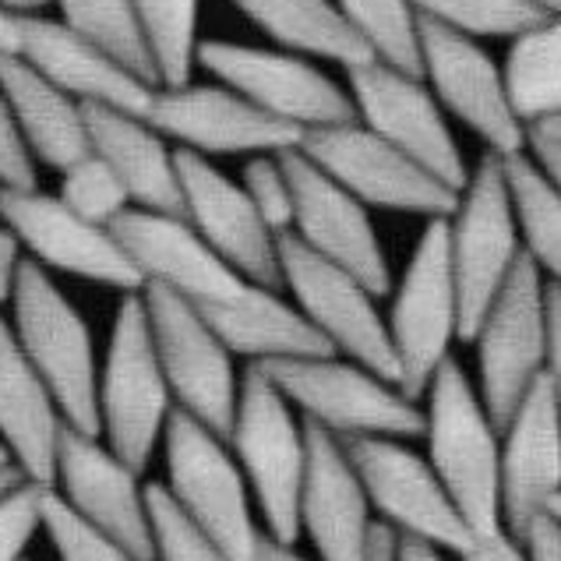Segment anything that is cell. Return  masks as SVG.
Masks as SVG:
<instances>
[{
    "mask_svg": "<svg viewBox=\"0 0 561 561\" xmlns=\"http://www.w3.org/2000/svg\"><path fill=\"white\" fill-rule=\"evenodd\" d=\"M22 46L19 57L32 64L46 82L82 106H114L131 117H149L156 85L124 68L117 57H110L103 46L89 43L57 19H19Z\"/></svg>",
    "mask_w": 561,
    "mask_h": 561,
    "instance_id": "23",
    "label": "cell"
},
{
    "mask_svg": "<svg viewBox=\"0 0 561 561\" xmlns=\"http://www.w3.org/2000/svg\"><path fill=\"white\" fill-rule=\"evenodd\" d=\"M205 322L233 357H248L251 364L268 360H297V357H325L335 350L314 332V325L300 314L297 304L283 300L279 290L262 283H244L240 294L219 304L198 308Z\"/></svg>",
    "mask_w": 561,
    "mask_h": 561,
    "instance_id": "27",
    "label": "cell"
},
{
    "mask_svg": "<svg viewBox=\"0 0 561 561\" xmlns=\"http://www.w3.org/2000/svg\"><path fill=\"white\" fill-rule=\"evenodd\" d=\"M459 561H530V554H526L523 537L508 534L505 526H491V530L470 534Z\"/></svg>",
    "mask_w": 561,
    "mask_h": 561,
    "instance_id": "43",
    "label": "cell"
},
{
    "mask_svg": "<svg viewBox=\"0 0 561 561\" xmlns=\"http://www.w3.org/2000/svg\"><path fill=\"white\" fill-rule=\"evenodd\" d=\"M427 462L473 534L502 526V427L480 403L477 385L448 357L427 385Z\"/></svg>",
    "mask_w": 561,
    "mask_h": 561,
    "instance_id": "1",
    "label": "cell"
},
{
    "mask_svg": "<svg viewBox=\"0 0 561 561\" xmlns=\"http://www.w3.org/2000/svg\"><path fill=\"white\" fill-rule=\"evenodd\" d=\"M0 187H11V191L39 187L36 159H32L19 124H14V114L4 100V92H0Z\"/></svg>",
    "mask_w": 561,
    "mask_h": 561,
    "instance_id": "42",
    "label": "cell"
},
{
    "mask_svg": "<svg viewBox=\"0 0 561 561\" xmlns=\"http://www.w3.org/2000/svg\"><path fill=\"white\" fill-rule=\"evenodd\" d=\"M502 78L512 114L526 124V131L561 114V14L512 39Z\"/></svg>",
    "mask_w": 561,
    "mask_h": 561,
    "instance_id": "31",
    "label": "cell"
},
{
    "mask_svg": "<svg viewBox=\"0 0 561 561\" xmlns=\"http://www.w3.org/2000/svg\"><path fill=\"white\" fill-rule=\"evenodd\" d=\"M389 343L396 357V385L410 399L427 392L438 367L453 357L459 340V297L448 262V219H427L407 262L389 314Z\"/></svg>",
    "mask_w": 561,
    "mask_h": 561,
    "instance_id": "7",
    "label": "cell"
},
{
    "mask_svg": "<svg viewBox=\"0 0 561 561\" xmlns=\"http://www.w3.org/2000/svg\"><path fill=\"white\" fill-rule=\"evenodd\" d=\"M0 462H11V459H8V453H4V445H0Z\"/></svg>",
    "mask_w": 561,
    "mask_h": 561,
    "instance_id": "57",
    "label": "cell"
},
{
    "mask_svg": "<svg viewBox=\"0 0 561 561\" xmlns=\"http://www.w3.org/2000/svg\"><path fill=\"white\" fill-rule=\"evenodd\" d=\"M308 427V470L300 488V530L314 543L318 561H360V543L371 526V502L350 462L343 442Z\"/></svg>",
    "mask_w": 561,
    "mask_h": 561,
    "instance_id": "25",
    "label": "cell"
},
{
    "mask_svg": "<svg viewBox=\"0 0 561 561\" xmlns=\"http://www.w3.org/2000/svg\"><path fill=\"white\" fill-rule=\"evenodd\" d=\"M276 248L283 286L294 294V304L314 325V332L322 335L335 354L396 381L389 325H385L378 311L375 294L357 276H350L346 268L325 262L311 248H304L294 233H279Z\"/></svg>",
    "mask_w": 561,
    "mask_h": 561,
    "instance_id": "13",
    "label": "cell"
},
{
    "mask_svg": "<svg viewBox=\"0 0 561 561\" xmlns=\"http://www.w3.org/2000/svg\"><path fill=\"white\" fill-rule=\"evenodd\" d=\"M68 421L36 367L0 318V445L25 480L54 488L57 445Z\"/></svg>",
    "mask_w": 561,
    "mask_h": 561,
    "instance_id": "26",
    "label": "cell"
},
{
    "mask_svg": "<svg viewBox=\"0 0 561 561\" xmlns=\"http://www.w3.org/2000/svg\"><path fill=\"white\" fill-rule=\"evenodd\" d=\"M46 491L36 480H22L0 494V561H25L32 537L43 530Z\"/></svg>",
    "mask_w": 561,
    "mask_h": 561,
    "instance_id": "40",
    "label": "cell"
},
{
    "mask_svg": "<svg viewBox=\"0 0 561 561\" xmlns=\"http://www.w3.org/2000/svg\"><path fill=\"white\" fill-rule=\"evenodd\" d=\"M251 205L259 208V216L265 219V227L272 233H290L294 227V195L286 170L279 163V156H259L251 159L244 170V184Z\"/></svg>",
    "mask_w": 561,
    "mask_h": 561,
    "instance_id": "41",
    "label": "cell"
},
{
    "mask_svg": "<svg viewBox=\"0 0 561 561\" xmlns=\"http://www.w3.org/2000/svg\"><path fill=\"white\" fill-rule=\"evenodd\" d=\"M141 304H146L152 346L173 403L202 421L208 431H216L219 438H227L240 392V378L227 343L205 322V314L195 304L178 294L159 290V286H141Z\"/></svg>",
    "mask_w": 561,
    "mask_h": 561,
    "instance_id": "10",
    "label": "cell"
},
{
    "mask_svg": "<svg viewBox=\"0 0 561 561\" xmlns=\"http://www.w3.org/2000/svg\"><path fill=\"white\" fill-rule=\"evenodd\" d=\"M297 149L364 205L424 219H448L456 213L459 191L442 184L435 173H427L375 131H367L360 121L304 131Z\"/></svg>",
    "mask_w": 561,
    "mask_h": 561,
    "instance_id": "11",
    "label": "cell"
},
{
    "mask_svg": "<svg viewBox=\"0 0 561 561\" xmlns=\"http://www.w3.org/2000/svg\"><path fill=\"white\" fill-rule=\"evenodd\" d=\"M421 32V78L442 110L462 121L494 156L526 152V124L512 114L502 68L477 39L431 19Z\"/></svg>",
    "mask_w": 561,
    "mask_h": 561,
    "instance_id": "15",
    "label": "cell"
},
{
    "mask_svg": "<svg viewBox=\"0 0 561 561\" xmlns=\"http://www.w3.org/2000/svg\"><path fill=\"white\" fill-rule=\"evenodd\" d=\"M22 262H25V254H22L19 237H14L4 227V219H0V304L11 300V290H14V279H19Z\"/></svg>",
    "mask_w": 561,
    "mask_h": 561,
    "instance_id": "48",
    "label": "cell"
},
{
    "mask_svg": "<svg viewBox=\"0 0 561 561\" xmlns=\"http://www.w3.org/2000/svg\"><path fill=\"white\" fill-rule=\"evenodd\" d=\"M543 381L561 410V286L548 283V354H543Z\"/></svg>",
    "mask_w": 561,
    "mask_h": 561,
    "instance_id": "44",
    "label": "cell"
},
{
    "mask_svg": "<svg viewBox=\"0 0 561 561\" xmlns=\"http://www.w3.org/2000/svg\"><path fill=\"white\" fill-rule=\"evenodd\" d=\"M403 543L407 534H399L392 523L375 516L360 543V561H403Z\"/></svg>",
    "mask_w": 561,
    "mask_h": 561,
    "instance_id": "45",
    "label": "cell"
},
{
    "mask_svg": "<svg viewBox=\"0 0 561 561\" xmlns=\"http://www.w3.org/2000/svg\"><path fill=\"white\" fill-rule=\"evenodd\" d=\"M335 8L375 60L421 78V14L410 0H335Z\"/></svg>",
    "mask_w": 561,
    "mask_h": 561,
    "instance_id": "35",
    "label": "cell"
},
{
    "mask_svg": "<svg viewBox=\"0 0 561 561\" xmlns=\"http://www.w3.org/2000/svg\"><path fill=\"white\" fill-rule=\"evenodd\" d=\"M110 233L117 237V244L138 268L141 286L170 290L195 308L230 300L248 283L205 244L184 216L127 208L124 216L110 222Z\"/></svg>",
    "mask_w": 561,
    "mask_h": 561,
    "instance_id": "22",
    "label": "cell"
},
{
    "mask_svg": "<svg viewBox=\"0 0 561 561\" xmlns=\"http://www.w3.org/2000/svg\"><path fill=\"white\" fill-rule=\"evenodd\" d=\"M230 4L265 36L286 46V54L325 57L343 68L375 60L357 32L346 25L335 0H230Z\"/></svg>",
    "mask_w": 561,
    "mask_h": 561,
    "instance_id": "30",
    "label": "cell"
},
{
    "mask_svg": "<svg viewBox=\"0 0 561 561\" xmlns=\"http://www.w3.org/2000/svg\"><path fill=\"white\" fill-rule=\"evenodd\" d=\"M548 516L561 526V491L554 494V499H551V505H548Z\"/></svg>",
    "mask_w": 561,
    "mask_h": 561,
    "instance_id": "56",
    "label": "cell"
},
{
    "mask_svg": "<svg viewBox=\"0 0 561 561\" xmlns=\"http://www.w3.org/2000/svg\"><path fill=\"white\" fill-rule=\"evenodd\" d=\"M46 4H54V0H0V8L14 14V19H36V14H43Z\"/></svg>",
    "mask_w": 561,
    "mask_h": 561,
    "instance_id": "52",
    "label": "cell"
},
{
    "mask_svg": "<svg viewBox=\"0 0 561 561\" xmlns=\"http://www.w3.org/2000/svg\"><path fill=\"white\" fill-rule=\"evenodd\" d=\"M227 438L208 431L191 413L173 407L163 453H167V494L187 519L216 537L237 561H248L262 530L251 512V491L240 462L227 453Z\"/></svg>",
    "mask_w": 561,
    "mask_h": 561,
    "instance_id": "8",
    "label": "cell"
},
{
    "mask_svg": "<svg viewBox=\"0 0 561 561\" xmlns=\"http://www.w3.org/2000/svg\"><path fill=\"white\" fill-rule=\"evenodd\" d=\"M159 135L181 141V149L198 156H233V152H286L297 149L304 131L262 114L244 95L227 85H173L156 89L146 117Z\"/></svg>",
    "mask_w": 561,
    "mask_h": 561,
    "instance_id": "21",
    "label": "cell"
},
{
    "mask_svg": "<svg viewBox=\"0 0 561 561\" xmlns=\"http://www.w3.org/2000/svg\"><path fill=\"white\" fill-rule=\"evenodd\" d=\"M530 4L540 8L543 14H548V19H551V14H561V0H530Z\"/></svg>",
    "mask_w": 561,
    "mask_h": 561,
    "instance_id": "55",
    "label": "cell"
},
{
    "mask_svg": "<svg viewBox=\"0 0 561 561\" xmlns=\"http://www.w3.org/2000/svg\"><path fill=\"white\" fill-rule=\"evenodd\" d=\"M43 530L60 561H138L121 540L95 530L92 523L64 505L54 488L43 499Z\"/></svg>",
    "mask_w": 561,
    "mask_h": 561,
    "instance_id": "39",
    "label": "cell"
},
{
    "mask_svg": "<svg viewBox=\"0 0 561 561\" xmlns=\"http://www.w3.org/2000/svg\"><path fill=\"white\" fill-rule=\"evenodd\" d=\"M364 484L371 512L392 523L399 534L435 543L459 554L470 540V526L448 499L435 467L403 438H340Z\"/></svg>",
    "mask_w": 561,
    "mask_h": 561,
    "instance_id": "14",
    "label": "cell"
},
{
    "mask_svg": "<svg viewBox=\"0 0 561 561\" xmlns=\"http://www.w3.org/2000/svg\"><path fill=\"white\" fill-rule=\"evenodd\" d=\"M445 554L448 551L435 548V543H427V540H416V537H407V543H403V561H448Z\"/></svg>",
    "mask_w": 561,
    "mask_h": 561,
    "instance_id": "51",
    "label": "cell"
},
{
    "mask_svg": "<svg viewBox=\"0 0 561 561\" xmlns=\"http://www.w3.org/2000/svg\"><path fill=\"white\" fill-rule=\"evenodd\" d=\"M523 543H526L530 561H561V526L548 516V512L526 526Z\"/></svg>",
    "mask_w": 561,
    "mask_h": 561,
    "instance_id": "46",
    "label": "cell"
},
{
    "mask_svg": "<svg viewBox=\"0 0 561 561\" xmlns=\"http://www.w3.org/2000/svg\"><path fill=\"white\" fill-rule=\"evenodd\" d=\"M149 526L152 561H237L216 537H208L195 519L173 505L167 488L149 484Z\"/></svg>",
    "mask_w": 561,
    "mask_h": 561,
    "instance_id": "37",
    "label": "cell"
},
{
    "mask_svg": "<svg viewBox=\"0 0 561 561\" xmlns=\"http://www.w3.org/2000/svg\"><path fill=\"white\" fill-rule=\"evenodd\" d=\"M477 346V392L491 421L505 427L523 396L543 375L548 354V279L526 259L512 268L502 294L473 332Z\"/></svg>",
    "mask_w": 561,
    "mask_h": 561,
    "instance_id": "9",
    "label": "cell"
},
{
    "mask_svg": "<svg viewBox=\"0 0 561 561\" xmlns=\"http://www.w3.org/2000/svg\"><path fill=\"white\" fill-rule=\"evenodd\" d=\"M505 184L516 208V227L523 240V254L530 259L540 276L561 286V195L543 178L540 167L526 152L502 156Z\"/></svg>",
    "mask_w": 561,
    "mask_h": 561,
    "instance_id": "32",
    "label": "cell"
},
{
    "mask_svg": "<svg viewBox=\"0 0 561 561\" xmlns=\"http://www.w3.org/2000/svg\"><path fill=\"white\" fill-rule=\"evenodd\" d=\"M181 181L184 219L202 233V240L248 283H262L279 290V248L265 227L259 208L251 205L248 191L233 184L227 173L216 170L205 156L178 149L173 152Z\"/></svg>",
    "mask_w": 561,
    "mask_h": 561,
    "instance_id": "20",
    "label": "cell"
},
{
    "mask_svg": "<svg viewBox=\"0 0 561 561\" xmlns=\"http://www.w3.org/2000/svg\"><path fill=\"white\" fill-rule=\"evenodd\" d=\"M60 8V22L89 43L103 46L110 57H117L124 68L159 89L149 46L141 39L131 0H54Z\"/></svg>",
    "mask_w": 561,
    "mask_h": 561,
    "instance_id": "34",
    "label": "cell"
},
{
    "mask_svg": "<svg viewBox=\"0 0 561 561\" xmlns=\"http://www.w3.org/2000/svg\"><path fill=\"white\" fill-rule=\"evenodd\" d=\"M0 92L36 163L64 173L92 152L85 106L54 82H46L19 54L0 57Z\"/></svg>",
    "mask_w": 561,
    "mask_h": 561,
    "instance_id": "29",
    "label": "cell"
},
{
    "mask_svg": "<svg viewBox=\"0 0 561 561\" xmlns=\"http://www.w3.org/2000/svg\"><path fill=\"white\" fill-rule=\"evenodd\" d=\"M286 170L294 195V227L290 233L304 248L322 254L325 262L357 276L375 297L392 290V272L385 248L367 216V205L340 187L325 170H318L300 149L276 152Z\"/></svg>",
    "mask_w": 561,
    "mask_h": 561,
    "instance_id": "17",
    "label": "cell"
},
{
    "mask_svg": "<svg viewBox=\"0 0 561 561\" xmlns=\"http://www.w3.org/2000/svg\"><path fill=\"white\" fill-rule=\"evenodd\" d=\"M300 421L335 438H421L424 410L396 381L357 360L297 357L259 364Z\"/></svg>",
    "mask_w": 561,
    "mask_h": 561,
    "instance_id": "4",
    "label": "cell"
},
{
    "mask_svg": "<svg viewBox=\"0 0 561 561\" xmlns=\"http://www.w3.org/2000/svg\"><path fill=\"white\" fill-rule=\"evenodd\" d=\"M11 332L22 354L54 392L64 421L85 435H100V357L82 311L64 297L50 272L32 259L22 262L11 290Z\"/></svg>",
    "mask_w": 561,
    "mask_h": 561,
    "instance_id": "2",
    "label": "cell"
},
{
    "mask_svg": "<svg viewBox=\"0 0 561 561\" xmlns=\"http://www.w3.org/2000/svg\"><path fill=\"white\" fill-rule=\"evenodd\" d=\"M54 491L95 530L121 540L138 561H152L149 494L138 484V473L100 435L64 427Z\"/></svg>",
    "mask_w": 561,
    "mask_h": 561,
    "instance_id": "19",
    "label": "cell"
},
{
    "mask_svg": "<svg viewBox=\"0 0 561 561\" xmlns=\"http://www.w3.org/2000/svg\"><path fill=\"white\" fill-rule=\"evenodd\" d=\"M346 75H350L346 92L357 106V121L367 131H375L399 152H407L413 163L435 173L442 184L462 191L470 170L462 163V152L453 131H448V121L438 100L424 85V78L389 68L381 60L346 68Z\"/></svg>",
    "mask_w": 561,
    "mask_h": 561,
    "instance_id": "16",
    "label": "cell"
},
{
    "mask_svg": "<svg viewBox=\"0 0 561 561\" xmlns=\"http://www.w3.org/2000/svg\"><path fill=\"white\" fill-rule=\"evenodd\" d=\"M523 259L516 208L505 184L502 156L484 152L477 170L459 191L456 213L448 216V262H453L459 297V340L470 343L488 314L491 300L502 294L512 268Z\"/></svg>",
    "mask_w": 561,
    "mask_h": 561,
    "instance_id": "6",
    "label": "cell"
},
{
    "mask_svg": "<svg viewBox=\"0 0 561 561\" xmlns=\"http://www.w3.org/2000/svg\"><path fill=\"white\" fill-rule=\"evenodd\" d=\"M57 198L68 205L71 213L95 222V227H110L117 216H124L127 208H131V198H127L117 173L92 152L85 159H78L75 167L64 170Z\"/></svg>",
    "mask_w": 561,
    "mask_h": 561,
    "instance_id": "38",
    "label": "cell"
},
{
    "mask_svg": "<svg viewBox=\"0 0 561 561\" xmlns=\"http://www.w3.org/2000/svg\"><path fill=\"white\" fill-rule=\"evenodd\" d=\"M561 491V410L543 375L502 427V526L523 537Z\"/></svg>",
    "mask_w": 561,
    "mask_h": 561,
    "instance_id": "24",
    "label": "cell"
},
{
    "mask_svg": "<svg viewBox=\"0 0 561 561\" xmlns=\"http://www.w3.org/2000/svg\"><path fill=\"white\" fill-rule=\"evenodd\" d=\"M534 131H543V135H551V138L561 141V114L551 117V121H543V124H534Z\"/></svg>",
    "mask_w": 561,
    "mask_h": 561,
    "instance_id": "54",
    "label": "cell"
},
{
    "mask_svg": "<svg viewBox=\"0 0 561 561\" xmlns=\"http://www.w3.org/2000/svg\"><path fill=\"white\" fill-rule=\"evenodd\" d=\"M22 470L14 467V462H0V494H8L14 484H22Z\"/></svg>",
    "mask_w": 561,
    "mask_h": 561,
    "instance_id": "53",
    "label": "cell"
},
{
    "mask_svg": "<svg viewBox=\"0 0 561 561\" xmlns=\"http://www.w3.org/2000/svg\"><path fill=\"white\" fill-rule=\"evenodd\" d=\"M248 561H308L300 551H297V543H286V540H276L272 534L262 530L259 543H254V551Z\"/></svg>",
    "mask_w": 561,
    "mask_h": 561,
    "instance_id": "49",
    "label": "cell"
},
{
    "mask_svg": "<svg viewBox=\"0 0 561 561\" xmlns=\"http://www.w3.org/2000/svg\"><path fill=\"white\" fill-rule=\"evenodd\" d=\"M85 124L92 156L117 173L131 208L184 216L173 152L146 117H131L114 106H85Z\"/></svg>",
    "mask_w": 561,
    "mask_h": 561,
    "instance_id": "28",
    "label": "cell"
},
{
    "mask_svg": "<svg viewBox=\"0 0 561 561\" xmlns=\"http://www.w3.org/2000/svg\"><path fill=\"white\" fill-rule=\"evenodd\" d=\"M410 4L421 19L456 28L470 39H484V36L516 39L519 32L548 19L530 0H410Z\"/></svg>",
    "mask_w": 561,
    "mask_h": 561,
    "instance_id": "36",
    "label": "cell"
},
{
    "mask_svg": "<svg viewBox=\"0 0 561 561\" xmlns=\"http://www.w3.org/2000/svg\"><path fill=\"white\" fill-rule=\"evenodd\" d=\"M227 442L233 445V459L240 462L251 499L259 502L265 534L297 543L308 427L297 421V410L286 403V396L259 364H251L240 378Z\"/></svg>",
    "mask_w": 561,
    "mask_h": 561,
    "instance_id": "3",
    "label": "cell"
},
{
    "mask_svg": "<svg viewBox=\"0 0 561 561\" xmlns=\"http://www.w3.org/2000/svg\"><path fill=\"white\" fill-rule=\"evenodd\" d=\"M163 89L187 85L198 54V0H131Z\"/></svg>",
    "mask_w": 561,
    "mask_h": 561,
    "instance_id": "33",
    "label": "cell"
},
{
    "mask_svg": "<svg viewBox=\"0 0 561 561\" xmlns=\"http://www.w3.org/2000/svg\"><path fill=\"white\" fill-rule=\"evenodd\" d=\"M195 64H202L208 75H216V82L244 95L262 114L300 127V131L357 121V106L350 100V92L300 54L205 39L198 43Z\"/></svg>",
    "mask_w": 561,
    "mask_h": 561,
    "instance_id": "12",
    "label": "cell"
},
{
    "mask_svg": "<svg viewBox=\"0 0 561 561\" xmlns=\"http://www.w3.org/2000/svg\"><path fill=\"white\" fill-rule=\"evenodd\" d=\"M526 149H530L526 156L534 159L543 178H548L558 187V195H561V141L530 127V131H526Z\"/></svg>",
    "mask_w": 561,
    "mask_h": 561,
    "instance_id": "47",
    "label": "cell"
},
{
    "mask_svg": "<svg viewBox=\"0 0 561 561\" xmlns=\"http://www.w3.org/2000/svg\"><path fill=\"white\" fill-rule=\"evenodd\" d=\"M19 46H22V25L14 14H8L4 8H0V57L19 54Z\"/></svg>",
    "mask_w": 561,
    "mask_h": 561,
    "instance_id": "50",
    "label": "cell"
},
{
    "mask_svg": "<svg viewBox=\"0 0 561 561\" xmlns=\"http://www.w3.org/2000/svg\"><path fill=\"white\" fill-rule=\"evenodd\" d=\"M0 219L19 237L22 251H28L36 265L114 286L124 294H141L138 268L124 254L110 227H95V222L71 213L57 195H46L39 187H0Z\"/></svg>",
    "mask_w": 561,
    "mask_h": 561,
    "instance_id": "18",
    "label": "cell"
},
{
    "mask_svg": "<svg viewBox=\"0 0 561 561\" xmlns=\"http://www.w3.org/2000/svg\"><path fill=\"white\" fill-rule=\"evenodd\" d=\"M95 407H100V438L141 473L152 462L173 413V396L156 357L141 294H127L117 308L106 360L100 367Z\"/></svg>",
    "mask_w": 561,
    "mask_h": 561,
    "instance_id": "5",
    "label": "cell"
}]
</instances>
